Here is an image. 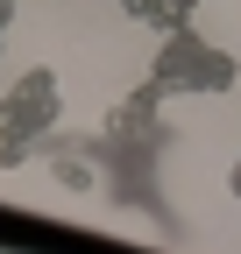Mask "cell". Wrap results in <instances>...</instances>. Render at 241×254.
Here are the masks:
<instances>
[{"instance_id": "4", "label": "cell", "mask_w": 241, "mask_h": 254, "mask_svg": "<svg viewBox=\"0 0 241 254\" xmlns=\"http://www.w3.org/2000/svg\"><path fill=\"white\" fill-rule=\"evenodd\" d=\"M120 7H128L135 21H149V28H163V36L177 28V21H170V0H120Z\"/></svg>"}, {"instance_id": "3", "label": "cell", "mask_w": 241, "mask_h": 254, "mask_svg": "<svg viewBox=\"0 0 241 254\" xmlns=\"http://www.w3.org/2000/svg\"><path fill=\"white\" fill-rule=\"evenodd\" d=\"M50 170H57V184H64V190H93V163H71V148L50 155Z\"/></svg>"}, {"instance_id": "2", "label": "cell", "mask_w": 241, "mask_h": 254, "mask_svg": "<svg viewBox=\"0 0 241 254\" xmlns=\"http://www.w3.org/2000/svg\"><path fill=\"white\" fill-rule=\"evenodd\" d=\"M149 78H156L163 92H227L234 85V64L220 50H206L192 28H170V43H163V57H156Z\"/></svg>"}, {"instance_id": "5", "label": "cell", "mask_w": 241, "mask_h": 254, "mask_svg": "<svg viewBox=\"0 0 241 254\" xmlns=\"http://www.w3.org/2000/svg\"><path fill=\"white\" fill-rule=\"evenodd\" d=\"M192 7H199V0H170V21L185 28V14H192Z\"/></svg>"}, {"instance_id": "1", "label": "cell", "mask_w": 241, "mask_h": 254, "mask_svg": "<svg viewBox=\"0 0 241 254\" xmlns=\"http://www.w3.org/2000/svg\"><path fill=\"white\" fill-rule=\"evenodd\" d=\"M50 113H57V78L50 71H28L21 85L0 92V170L21 163V148H36V134L50 127Z\"/></svg>"}]
</instances>
